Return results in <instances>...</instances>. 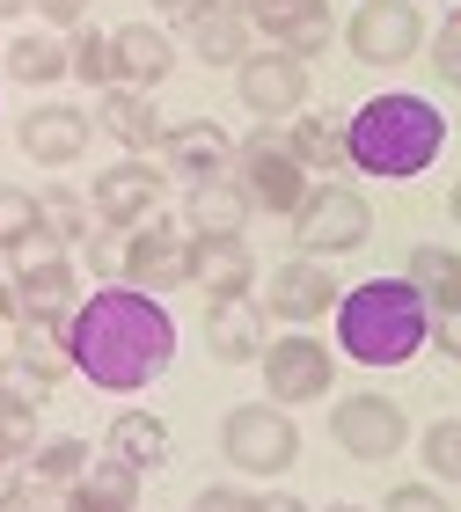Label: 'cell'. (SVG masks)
Here are the masks:
<instances>
[{
  "label": "cell",
  "mask_w": 461,
  "mask_h": 512,
  "mask_svg": "<svg viewBox=\"0 0 461 512\" xmlns=\"http://www.w3.org/2000/svg\"><path fill=\"white\" fill-rule=\"evenodd\" d=\"M66 344H74V374L96 381L103 395H140L169 374L176 359V322L154 293L118 286L110 278L103 293H81L74 322H66Z\"/></svg>",
  "instance_id": "obj_1"
},
{
  "label": "cell",
  "mask_w": 461,
  "mask_h": 512,
  "mask_svg": "<svg viewBox=\"0 0 461 512\" xmlns=\"http://www.w3.org/2000/svg\"><path fill=\"white\" fill-rule=\"evenodd\" d=\"M337 352L374 366V374H388V366H410L432 344V308L418 300V286L396 271V278H366V286L337 293Z\"/></svg>",
  "instance_id": "obj_2"
},
{
  "label": "cell",
  "mask_w": 461,
  "mask_h": 512,
  "mask_svg": "<svg viewBox=\"0 0 461 512\" xmlns=\"http://www.w3.org/2000/svg\"><path fill=\"white\" fill-rule=\"evenodd\" d=\"M447 147V118L432 110L425 96H366L352 118H344V161L366 176H388V183H410L425 176Z\"/></svg>",
  "instance_id": "obj_3"
},
{
  "label": "cell",
  "mask_w": 461,
  "mask_h": 512,
  "mask_svg": "<svg viewBox=\"0 0 461 512\" xmlns=\"http://www.w3.org/2000/svg\"><path fill=\"white\" fill-rule=\"evenodd\" d=\"M220 454H227V469H242V476H286L293 461H301V425L279 410V403H235L220 417Z\"/></svg>",
  "instance_id": "obj_4"
},
{
  "label": "cell",
  "mask_w": 461,
  "mask_h": 512,
  "mask_svg": "<svg viewBox=\"0 0 461 512\" xmlns=\"http://www.w3.org/2000/svg\"><path fill=\"white\" fill-rule=\"evenodd\" d=\"M293 242L308 256H352L374 242V205L352 183H308V198L293 205Z\"/></svg>",
  "instance_id": "obj_5"
},
{
  "label": "cell",
  "mask_w": 461,
  "mask_h": 512,
  "mask_svg": "<svg viewBox=\"0 0 461 512\" xmlns=\"http://www.w3.org/2000/svg\"><path fill=\"white\" fill-rule=\"evenodd\" d=\"M235 183L249 191V213H279V220H293V205L308 198V169L293 161L279 125H257L235 147Z\"/></svg>",
  "instance_id": "obj_6"
},
{
  "label": "cell",
  "mask_w": 461,
  "mask_h": 512,
  "mask_svg": "<svg viewBox=\"0 0 461 512\" xmlns=\"http://www.w3.org/2000/svg\"><path fill=\"white\" fill-rule=\"evenodd\" d=\"M264 395L279 410H301V403H322V395L337 388V352L330 344H315L308 330H286L279 344H264Z\"/></svg>",
  "instance_id": "obj_7"
},
{
  "label": "cell",
  "mask_w": 461,
  "mask_h": 512,
  "mask_svg": "<svg viewBox=\"0 0 461 512\" xmlns=\"http://www.w3.org/2000/svg\"><path fill=\"white\" fill-rule=\"evenodd\" d=\"M425 37L432 30H425L418 0H359L352 22H344V44H352L359 66H403L425 52Z\"/></svg>",
  "instance_id": "obj_8"
},
{
  "label": "cell",
  "mask_w": 461,
  "mask_h": 512,
  "mask_svg": "<svg viewBox=\"0 0 461 512\" xmlns=\"http://www.w3.org/2000/svg\"><path fill=\"white\" fill-rule=\"evenodd\" d=\"M235 96H242L249 118H264V125L293 118V110L308 103V59L279 52V44H264V52H242V59H235Z\"/></svg>",
  "instance_id": "obj_9"
},
{
  "label": "cell",
  "mask_w": 461,
  "mask_h": 512,
  "mask_svg": "<svg viewBox=\"0 0 461 512\" xmlns=\"http://www.w3.org/2000/svg\"><path fill=\"white\" fill-rule=\"evenodd\" d=\"M330 439L352 461H396L410 447V417H403L396 395H344L330 410Z\"/></svg>",
  "instance_id": "obj_10"
},
{
  "label": "cell",
  "mask_w": 461,
  "mask_h": 512,
  "mask_svg": "<svg viewBox=\"0 0 461 512\" xmlns=\"http://www.w3.org/2000/svg\"><path fill=\"white\" fill-rule=\"evenodd\" d=\"M154 205H161V169L147 154L110 161V169L88 183V213H96V227H110V235H132L140 220H154Z\"/></svg>",
  "instance_id": "obj_11"
},
{
  "label": "cell",
  "mask_w": 461,
  "mask_h": 512,
  "mask_svg": "<svg viewBox=\"0 0 461 512\" xmlns=\"http://www.w3.org/2000/svg\"><path fill=\"white\" fill-rule=\"evenodd\" d=\"M118 278H125V286H140V293H154V300L176 293V286H191V242H183L169 220H140L125 235Z\"/></svg>",
  "instance_id": "obj_12"
},
{
  "label": "cell",
  "mask_w": 461,
  "mask_h": 512,
  "mask_svg": "<svg viewBox=\"0 0 461 512\" xmlns=\"http://www.w3.org/2000/svg\"><path fill=\"white\" fill-rule=\"evenodd\" d=\"M330 308H337V278L322 271V256H293V264L271 271V286H264V315L271 322L308 330V322H322Z\"/></svg>",
  "instance_id": "obj_13"
},
{
  "label": "cell",
  "mask_w": 461,
  "mask_h": 512,
  "mask_svg": "<svg viewBox=\"0 0 461 512\" xmlns=\"http://www.w3.org/2000/svg\"><path fill=\"white\" fill-rule=\"evenodd\" d=\"M264 344H271V315H264V300H249V293L205 300V352H213L220 366H249V359H264Z\"/></svg>",
  "instance_id": "obj_14"
},
{
  "label": "cell",
  "mask_w": 461,
  "mask_h": 512,
  "mask_svg": "<svg viewBox=\"0 0 461 512\" xmlns=\"http://www.w3.org/2000/svg\"><path fill=\"white\" fill-rule=\"evenodd\" d=\"M88 132H96V118L74 110V103H37V110H22V125H15L22 154H30L37 169H66V161H81L88 154Z\"/></svg>",
  "instance_id": "obj_15"
},
{
  "label": "cell",
  "mask_w": 461,
  "mask_h": 512,
  "mask_svg": "<svg viewBox=\"0 0 461 512\" xmlns=\"http://www.w3.org/2000/svg\"><path fill=\"white\" fill-rule=\"evenodd\" d=\"M88 118L118 139V147H132V154H154L161 139H169V118L154 110V96H147V88H125V81H110L103 103L88 110Z\"/></svg>",
  "instance_id": "obj_16"
},
{
  "label": "cell",
  "mask_w": 461,
  "mask_h": 512,
  "mask_svg": "<svg viewBox=\"0 0 461 512\" xmlns=\"http://www.w3.org/2000/svg\"><path fill=\"white\" fill-rule=\"evenodd\" d=\"M15 300H22V315H74L81 308V271L66 264V249L22 256L15 264Z\"/></svg>",
  "instance_id": "obj_17"
},
{
  "label": "cell",
  "mask_w": 461,
  "mask_h": 512,
  "mask_svg": "<svg viewBox=\"0 0 461 512\" xmlns=\"http://www.w3.org/2000/svg\"><path fill=\"white\" fill-rule=\"evenodd\" d=\"M191 286L205 300L249 293V286H257V256H249V242L242 235H191Z\"/></svg>",
  "instance_id": "obj_18"
},
{
  "label": "cell",
  "mask_w": 461,
  "mask_h": 512,
  "mask_svg": "<svg viewBox=\"0 0 461 512\" xmlns=\"http://www.w3.org/2000/svg\"><path fill=\"white\" fill-rule=\"evenodd\" d=\"M110 66H118V81L125 88H154L169 81V66H176V44L154 30V22H118V30H110Z\"/></svg>",
  "instance_id": "obj_19"
},
{
  "label": "cell",
  "mask_w": 461,
  "mask_h": 512,
  "mask_svg": "<svg viewBox=\"0 0 461 512\" xmlns=\"http://www.w3.org/2000/svg\"><path fill=\"white\" fill-rule=\"evenodd\" d=\"M66 322H74V315H15V366H22V374H37L44 388H59L66 374H74Z\"/></svg>",
  "instance_id": "obj_20"
},
{
  "label": "cell",
  "mask_w": 461,
  "mask_h": 512,
  "mask_svg": "<svg viewBox=\"0 0 461 512\" xmlns=\"http://www.w3.org/2000/svg\"><path fill=\"white\" fill-rule=\"evenodd\" d=\"M183 220H191V235H242L249 227V191L235 183V169L198 176L191 191H183Z\"/></svg>",
  "instance_id": "obj_21"
},
{
  "label": "cell",
  "mask_w": 461,
  "mask_h": 512,
  "mask_svg": "<svg viewBox=\"0 0 461 512\" xmlns=\"http://www.w3.org/2000/svg\"><path fill=\"white\" fill-rule=\"evenodd\" d=\"M183 37H191V52L205 66H235L249 52V15L235 0H198V8L183 15Z\"/></svg>",
  "instance_id": "obj_22"
},
{
  "label": "cell",
  "mask_w": 461,
  "mask_h": 512,
  "mask_svg": "<svg viewBox=\"0 0 461 512\" xmlns=\"http://www.w3.org/2000/svg\"><path fill=\"white\" fill-rule=\"evenodd\" d=\"M161 154H169V169L176 176H220V169H235V139H227L213 118H183L169 125V139H161Z\"/></svg>",
  "instance_id": "obj_23"
},
{
  "label": "cell",
  "mask_w": 461,
  "mask_h": 512,
  "mask_svg": "<svg viewBox=\"0 0 461 512\" xmlns=\"http://www.w3.org/2000/svg\"><path fill=\"white\" fill-rule=\"evenodd\" d=\"M257 30H264L271 44H279V52L315 59V52H330V44H337V15H330V0H293V8L264 15Z\"/></svg>",
  "instance_id": "obj_24"
},
{
  "label": "cell",
  "mask_w": 461,
  "mask_h": 512,
  "mask_svg": "<svg viewBox=\"0 0 461 512\" xmlns=\"http://www.w3.org/2000/svg\"><path fill=\"white\" fill-rule=\"evenodd\" d=\"M66 498H74V512H140V469L118 461V454H103V461L81 469V483Z\"/></svg>",
  "instance_id": "obj_25"
},
{
  "label": "cell",
  "mask_w": 461,
  "mask_h": 512,
  "mask_svg": "<svg viewBox=\"0 0 461 512\" xmlns=\"http://www.w3.org/2000/svg\"><path fill=\"white\" fill-rule=\"evenodd\" d=\"M403 278L418 286V300H425L432 315H461V256H454V249H440V242L410 249Z\"/></svg>",
  "instance_id": "obj_26"
},
{
  "label": "cell",
  "mask_w": 461,
  "mask_h": 512,
  "mask_svg": "<svg viewBox=\"0 0 461 512\" xmlns=\"http://www.w3.org/2000/svg\"><path fill=\"white\" fill-rule=\"evenodd\" d=\"M103 454H118V461H132V469H161L169 461V425H161L154 410H118L110 417V439H103Z\"/></svg>",
  "instance_id": "obj_27"
},
{
  "label": "cell",
  "mask_w": 461,
  "mask_h": 512,
  "mask_svg": "<svg viewBox=\"0 0 461 512\" xmlns=\"http://www.w3.org/2000/svg\"><path fill=\"white\" fill-rule=\"evenodd\" d=\"M286 147H293V161H301L308 176L344 169V125L337 118H301V110H293L286 118Z\"/></svg>",
  "instance_id": "obj_28"
},
{
  "label": "cell",
  "mask_w": 461,
  "mask_h": 512,
  "mask_svg": "<svg viewBox=\"0 0 461 512\" xmlns=\"http://www.w3.org/2000/svg\"><path fill=\"white\" fill-rule=\"evenodd\" d=\"M8 81H22V88H52V81H66V44H59V30L15 37V44H8Z\"/></svg>",
  "instance_id": "obj_29"
},
{
  "label": "cell",
  "mask_w": 461,
  "mask_h": 512,
  "mask_svg": "<svg viewBox=\"0 0 461 512\" xmlns=\"http://www.w3.org/2000/svg\"><path fill=\"white\" fill-rule=\"evenodd\" d=\"M88 439H37L30 447V483H52V491H74L81 469H88Z\"/></svg>",
  "instance_id": "obj_30"
},
{
  "label": "cell",
  "mask_w": 461,
  "mask_h": 512,
  "mask_svg": "<svg viewBox=\"0 0 461 512\" xmlns=\"http://www.w3.org/2000/svg\"><path fill=\"white\" fill-rule=\"evenodd\" d=\"M66 74L88 81V88H110L118 81V66H110V30H66Z\"/></svg>",
  "instance_id": "obj_31"
},
{
  "label": "cell",
  "mask_w": 461,
  "mask_h": 512,
  "mask_svg": "<svg viewBox=\"0 0 461 512\" xmlns=\"http://www.w3.org/2000/svg\"><path fill=\"white\" fill-rule=\"evenodd\" d=\"M44 235V205L30 191H15V183H0V249H22V242H37Z\"/></svg>",
  "instance_id": "obj_32"
},
{
  "label": "cell",
  "mask_w": 461,
  "mask_h": 512,
  "mask_svg": "<svg viewBox=\"0 0 461 512\" xmlns=\"http://www.w3.org/2000/svg\"><path fill=\"white\" fill-rule=\"evenodd\" d=\"M37 205H44V235H52L59 249L96 235V213H88V198H74V191H52V198H37Z\"/></svg>",
  "instance_id": "obj_33"
},
{
  "label": "cell",
  "mask_w": 461,
  "mask_h": 512,
  "mask_svg": "<svg viewBox=\"0 0 461 512\" xmlns=\"http://www.w3.org/2000/svg\"><path fill=\"white\" fill-rule=\"evenodd\" d=\"M30 447H37V403H22V395L0 388V454L30 461Z\"/></svg>",
  "instance_id": "obj_34"
},
{
  "label": "cell",
  "mask_w": 461,
  "mask_h": 512,
  "mask_svg": "<svg viewBox=\"0 0 461 512\" xmlns=\"http://www.w3.org/2000/svg\"><path fill=\"white\" fill-rule=\"evenodd\" d=\"M425 469L440 483H461V417H440V425H425Z\"/></svg>",
  "instance_id": "obj_35"
},
{
  "label": "cell",
  "mask_w": 461,
  "mask_h": 512,
  "mask_svg": "<svg viewBox=\"0 0 461 512\" xmlns=\"http://www.w3.org/2000/svg\"><path fill=\"white\" fill-rule=\"evenodd\" d=\"M425 44H432V74H440L447 88H461V8H454V15H447Z\"/></svg>",
  "instance_id": "obj_36"
},
{
  "label": "cell",
  "mask_w": 461,
  "mask_h": 512,
  "mask_svg": "<svg viewBox=\"0 0 461 512\" xmlns=\"http://www.w3.org/2000/svg\"><path fill=\"white\" fill-rule=\"evenodd\" d=\"M381 512H454V505H447V491H440V483H396Z\"/></svg>",
  "instance_id": "obj_37"
},
{
  "label": "cell",
  "mask_w": 461,
  "mask_h": 512,
  "mask_svg": "<svg viewBox=\"0 0 461 512\" xmlns=\"http://www.w3.org/2000/svg\"><path fill=\"white\" fill-rule=\"evenodd\" d=\"M8 512H74V498L52 491V483H30V476H22V491H15V505H8Z\"/></svg>",
  "instance_id": "obj_38"
},
{
  "label": "cell",
  "mask_w": 461,
  "mask_h": 512,
  "mask_svg": "<svg viewBox=\"0 0 461 512\" xmlns=\"http://www.w3.org/2000/svg\"><path fill=\"white\" fill-rule=\"evenodd\" d=\"M191 512H257V498L235 491V483H213V491H198V498H191Z\"/></svg>",
  "instance_id": "obj_39"
},
{
  "label": "cell",
  "mask_w": 461,
  "mask_h": 512,
  "mask_svg": "<svg viewBox=\"0 0 461 512\" xmlns=\"http://www.w3.org/2000/svg\"><path fill=\"white\" fill-rule=\"evenodd\" d=\"M30 8L44 15V30H81L88 22V0H30Z\"/></svg>",
  "instance_id": "obj_40"
},
{
  "label": "cell",
  "mask_w": 461,
  "mask_h": 512,
  "mask_svg": "<svg viewBox=\"0 0 461 512\" xmlns=\"http://www.w3.org/2000/svg\"><path fill=\"white\" fill-rule=\"evenodd\" d=\"M118 256H125V249L110 242V227H96V235H88V271H96L103 286H110V278H118Z\"/></svg>",
  "instance_id": "obj_41"
},
{
  "label": "cell",
  "mask_w": 461,
  "mask_h": 512,
  "mask_svg": "<svg viewBox=\"0 0 461 512\" xmlns=\"http://www.w3.org/2000/svg\"><path fill=\"white\" fill-rule=\"evenodd\" d=\"M432 344H440L447 359H461V315H432Z\"/></svg>",
  "instance_id": "obj_42"
},
{
  "label": "cell",
  "mask_w": 461,
  "mask_h": 512,
  "mask_svg": "<svg viewBox=\"0 0 461 512\" xmlns=\"http://www.w3.org/2000/svg\"><path fill=\"white\" fill-rule=\"evenodd\" d=\"M15 491H22V461H8V454H0V512L15 505Z\"/></svg>",
  "instance_id": "obj_43"
},
{
  "label": "cell",
  "mask_w": 461,
  "mask_h": 512,
  "mask_svg": "<svg viewBox=\"0 0 461 512\" xmlns=\"http://www.w3.org/2000/svg\"><path fill=\"white\" fill-rule=\"evenodd\" d=\"M235 8L249 15V30H257V22H264V15H279V8H293V0H235Z\"/></svg>",
  "instance_id": "obj_44"
},
{
  "label": "cell",
  "mask_w": 461,
  "mask_h": 512,
  "mask_svg": "<svg viewBox=\"0 0 461 512\" xmlns=\"http://www.w3.org/2000/svg\"><path fill=\"white\" fill-rule=\"evenodd\" d=\"M257 512H308V505L293 498V491H271V498H257Z\"/></svg>",
  "instance_id": "obj_45"
},
{
  "label": "cell",
  "mask_w": 461,
  "mask_h": 512,
  "mask_svg": "<svg viewBox=\"0 0 461 512\" xmlns=\"http://www.w3.org/2000/svg\"><path fill=\"white\" fill-rule=\"evenodd\" d=\"M22 315V300H15V278H0V322H15Z\"/></svg>",
  "instance_id": "obj_46"
},
{
  "label": "cell",
  "mask_w": 461,
  "mask_h": 512,
  "mask_svg": "<svg viewBox=\"0 0 461 512\" xmlns=\"http://www.w3.org/2000/svg\"><path fill=\"white\" fill-rule=\"evenodd\" d=\"M154 8H161V15H176V22H183V15H191V8H198V0H154Z\"/></svg>",
  "instance_id": "obj_47"
},
{
  "label": "cell",
  "mask_w": 461,
  "mask_h": 512,
  "mask_svg": "<svg viewBox=\"0 0 461 512\" xmlns=\"http://www.w3.org/2000/svg\"><path fill=\"white\" fill-rule=\"evenodd\" d=\"M447 220L461 227V176H454V191H447Z\"/></svg>",
  "instance_id": "obj_48"
},
{
  "label": "cell",
  "mask_w": 461,
  "mask_h": 512,
  "mask_svg": "<svg viewBox=\"0 0 461 512\" xmlns=\"http://www.w3.org/2000/svg\"><path fill=\"white\" fill-rule=\"evenodd\" d=\"M22 8H30V0H0V15H22Z\"/></svg>",
  "instance_id": "obj_49"
},
{
  "label": "cell",
  "mask_w": 461,
  "mask_h": 512,
  "mask_svg": "<svg viewBox=\"0 0 461 512\" xmlns=\"http://www.w3.org/2000/svg\"><path fill=\"white\" fill-rule=\"evenodd\" d=\"M330 512H366V505H330Z\"/></svg>",
  "instance_id": "obj_50"
}]
</instances>
